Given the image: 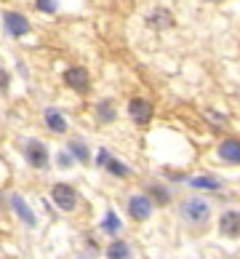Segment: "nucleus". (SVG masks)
Masks as SVG:
<instances>
[{
  "label": "nucleus",
  "instance_id": "1",
  "mask_svg": "<svg viewBox=\"0 0 240 259\" xmlns=\"http://www.w3.org/2000/svg\"><path fill=\"white\" fill-rule=\"evenodd\" d=\"M24 158H27V163H30L32 168L48 166V150H45L43 142H37V139H27L24 142Z\"/></svg>",
  "mask_w": 240,
  "mask_h": 259
},
{
  "label": "nucleus",
  "instance_id": "2",
  "mask_svg": "<svg viewBox=\"0 0 240 259\" xmlns=\"http://www.w3.org/2000/svg\"><path fill=\"white\" fill-rule=\"evenodd\" d=\"M64 83L75 89L78 94H88V85H91V78H88V70L85 67H70V70H64Z\"/></svg>",
  "mask_w": 240,
  "mask_h": 259
},
{
  "label": "nucleus",
  "instance_id": "3",
  "mask_svg": "<svg viewBox=\"0 0 240 259\" xmlns=\"http://www.w3.org/2000/svg\"><path fill=\"white\" fill-rule=\"evenodd\" d=\"M181 214H184V219H189V222H195V225H203L206 219H208V203L206 200H200V198H189L184 200V206H181Z\"/></svg>",
  "mask_w": 240,
  "mask_h": 259
},
{
  "label": "nucleus",
  "instance_id": "4",
  "mask_svg": "<svg viewBox=\"0 0 240 259\" xmlns=\"http://www.w3.org/2000/svg\"><path fill=\"white\" fill-rule=\"evenodd\" d=\"M51 198L62 211H72L78 206V193H75V187H70V185H54Z\"/></svg>",
  "mask_w": 240,
  "mask_h": 259
},
{
  "label": "nucleus",
  "instance_id": "5",
  "mask_svg": "<svg viewBox=\"0 0 240 259\" xmlns=\"http://www.w3.org/2000/svg\"><path fill=\"white\" fill-rule=\"evenodd\" d=\"M3 24H6V30L11 32L14 37H22L30 32V19H27L24 14H19V11H6L3 14Z\"/></svg>",
  "mask_w": 240,
  "mask_h": 259
},
{
  "label": "nucleus",
  "instance_id": "6",
  "mask_svg": "<svg viewBox=\"0 0 240 259\" xmlns=\"http://www.w3.org/2000/svg\"><path fill=\"white\" fill-rule=\"evenodd\" d=\"M128 115H131V120H136V123H147L152 118V104L147 99H131L128 102Z\"/></svg>",
  "mask_w": 240,
  "mask_h": 259
},
{
  "label": "nucleus",
  "instance_id": "7",
  "mask_svg": "<svg viewBox=\"0 0 240 259\" xmlns=\"http://www.w3.org/2000/svg\"><path fill=\"white\" fill-rule=\"evenodd\" d=\"M219 230L229 238H240V211H224L219 219Z\"/></svg>",
  "mask_w": 240,
  "mask_h": 259
},
{
  "label": "nucleus",
  "instance_id": "8",
  "mask_svg": "<svg viewBox=\"0 0 240 259\" xmlns=\"http://www.w3.org/2000/svg\"><path fill=\"white\" fill-rule=\"evenodd\" d=\"M128 211H131V217L133 219H147L150 217V211H152V203H150V198L147 195H133L128 200Z\"/></svg>",
  "mask_w": 240,
  "mask_h": 259
},
{
  "label": "nucleus",
  "instance_id": "9",
  "mask_svg": "<svg viewBox=\"0 0 240 259\" xmlns=\"http://www.w3.org/2000/svg\"><path fill=\"white\" fill-rule=\"evenodd\" d=\"M11 206H14V211L19 214V219H22L24 225H30V227L37 225V219H35V214H32V208L22 200V195H11Z\"/></svg>",
  "mask_w": 240,
  "mask_h": 259
},
{
  "label": "nucleus",
  "instance_id": "10",
  "mask_svg": "<svg viewBox=\"0 0 240 259\" xmlns=\"http://www.w3.org/2000/svg\"><path fill=\"white\" fill-rule=\"evenodd\" d=\"M219 158L227 163H240V142L237 139H227L219 145Z\"/></svg>",
  "mask_w": 240,
  "mask_h": 259
},
{
  "label": "nucleus",
  "instance_id": "11",
  "mask_svg": "<svg viewBox=\"0 0 240 259\" xmlns=\"http://www.w3.org/2000/svg\"><path fill=\"white\" fill-rule=\"evenodd\" d=\"M99 163L110 171V174H115V177H128V168L123 166L120 160L110 158V152H107V150H99Z\"/></svg>",
  "mask_w": 240,
  "mask_h": 259
},
{
  "label": "nucleus",
  "instance_id": "12",
  "mask_svg": "<svg viewBox=\"0 0 240 259\" xmlns=\"http://www.w3.org/2000/svg\"><path fill=\"white\" fill-rule=\"evenodd\" d=\"M96 118H99L102 123H112L115 118H118V112H115V102L112 99H102L99 104H96Z\"/></svg>",
  "mask_w": 240,
  "mask_h": 259
},
{
  "label": "nucleus",
  "instance_id": "13",
  "mask_svg": "<svg viewBox=\"0 0 240 259\" xmlns=\"http://www.w3.org/2000/svg\"><path fill=\"white\" fill-rule=\"evenodd\" d=\"M45 126L51 128L54 134H64L67 131V123H64L59 110H45Z\"/></svg>",
  "mask_w": 240,
  "mask_h": 259
},
{
  "label": "nucleus",
  "instance_id": "14",
  "mask_svg": "<svg viewBox=\"0 0 240 259\" xmlns=\"http://www.w3.org/2000/svg\"><path fill=\"white\" fill-rule=\"evenodd\" d=\"M107 256H110V259H128V243H126V241H115V243L107 248Z\"/></svg>",
  "mask_w": 240,
  "mask_h": 259
},
{
  "label": "nucleus",
  "instance_id": "15",
  "mask_svg": "<svg viewBox=\"0 0 240 259\" xmlns=\"http://www.w3.org/2000/svg\"><path fill=\"white\" fill-rule=\"evenodd\" d=\"M70 152H72V155L78 158L80 163H88V155H91V152L85 150V145H83L80 139H72V142H70Z\"/></svg>",
  "mask_w": 240,
  "mask_h": 259
},
{
  "label": "nucleus",
  "instance_id": "16",
  "mask_svg": "<svg viewBox=\"0 0 240 259\" xmlns=\"http://www.w3.org/2000/svg\"><path fill=\"white\" fill-rule=\"evenodd\" d=\"M107 233H118L120 230V219H118V214L115 211H107V217H104V225H102Z\"/></svg>",
  "mask_w": 240,
  "mask_h": 259
},
{
  "label": "nucleus",
  "instance_id": "17",
  "mask_svg": "<svg viewBox=\"0 0 240 259\" xmlns=\"http://www.w3.org/2000/svg\"><path fill=\"white\" fill-rule=\"evenodd\" d=\"M189 185L192 187H206V190H219V182L208 179V177H195V179H189Z\"/></svg>",
  "mask_w": 240,
  "mask_h": 259
},
{
  "label": "nucleus",
  "instance_id": "18",
  "mask_svg": "<svg viewBox=\"0 0 240 259\" xmlns=\"http://www.w3.org/2000/svg\"><path fill=\"white\" fill-rule=\"evenodd\" d=\"M37 3V8H40V11H45V14H54L56 11V0H35Z\"/></svg>",
  "mask_w": 240,
  "mask_h": 259
},
{
  "label": "nucleus",
  "instance_id": "19",
  "mask_svg": "<svg viewBox=\"0 0 240 259\" xmlns=\"http://www.w3.org/2000/svg\"><path fill=\"white\" fill-rule=\"evenodd\" d=\"M163 22V27H171V16L166 11H158V16H150V24H158Z\"/></svg>",
  "mask_w": 240,
  "mask_h": 259
},
{
  "label": "nucleus",
  "instance_id": "20",
  "mask_svg": "<svg viewBox=\"0 0 240 259\" xmlns=\"http://www.w3.org/2000/svg\"><path fill=\"white\" fill-rule=\"evenodd\" d=\"M8 85H11V78H8V72L3 70V67H0V91H8Z\"/></svg>",
  "mask_w": 240,
  "mask_h": 259
},
{
  "label": "nucleus",
  "instance_id": "21",
  "mask_svg": "<svg viewBox=\"0 0 240 259\" xmlns=\"http://www.w3.org/2000/svg\"><path fill=\"white\" fill-rule=\"evenodd\" d=\"M152 195H158V203H168V193L163 187H152Z\"/></svg>",
  "mask_w": 240,
  "mask_h": 259
},
{
  "label": "nucleus",
  "instance_id": "22",
  "mask_svg": "<svg viewBox=\"0 0 240 259\" xmlns=\"http://www.w3.org/2000/svg\"><path fill=\"white\" fill-rule=\"evenodd\" d=\"M70 163V158H67V152H59V166H67Z\"/></svg>",
  "mask_w": 240,
  "mask_h": 259
}]
</instances>
